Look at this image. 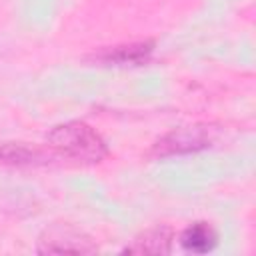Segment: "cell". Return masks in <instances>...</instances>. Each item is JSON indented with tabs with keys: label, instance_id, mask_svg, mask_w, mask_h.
<instances>
[{
	"label": "cell",
	"instance_id": "6da1fadb",
	"mask_svg": "<svg viewBox=\"0 0 256 256\" xmlns=\"http://www.w3.org/2000/svg\"><path fill=\"white\" fill-rule=\"evenodd\" d=\"M48 142L60 156L82 164L102 162L108 154L104 138L92 126L78 120L52 128V132L48 134Z\"/></svg>",
	"mask_w": 256,
	"mask_h": 256
},
{
	"label": "cell",
	"instance_id": "7a4b0ae2",
	"mask_svg": "<svg viewBox=\"0 0 256 256\" xmlns=\"http://www.w3.org/2000/svg\"><path fill=\"white\" fill-rule=\"evenodd\" d=\"M218 138V128L212 124H190L180 126L164 136H160L154 146L152 154L158 158H170V156H182L200 152L204 148H210Z\"/></svg>",
	"mask_w": 256,
	"mask_h": 256
},
{
	"label": "cell",
	"instance_id": "3957f363",
	"mask_svg": "<svg viewBox=\"0 0 256 256\" xmlns=\"http://www.w3.org/2000/svg\"><path fill=\"white\" fill-rule=\"evenodd\" d=\"M36 250L40 254H92L98 250L94 240L70 224H56L42 232Z\"/></svg>",
	"mask_w": 256,
	"mask_h": 256
},
{
	"label": "cell",
	"instance_id": "277c9868",
	"mask_svg": "<svg viewBox=\"0 0 256 256\" xmlns=\"http://www.w3.org/2000/svg\"><path fill=\"white\" fill-rule=\"evenodd\" d=\"M152 50H154V42L142 40V42H130V44L102 48V50L94 52L90 58L102 66H138L150 58Z\"/></svg>",
	"mask_w": 256,
	"mask_h": 256
},
{
	"label": "cell",
	"instance_id": "5b68a950",
	"mask_svg": "<svg viewBox=\"0 0 256 256\" xmlns=\"http://www.w3.org/2000/svg\"><path fill=\"white\" fill-rule=\"evenodd\" d=\"M172 242H174V232L170 226L166 224H158L154 228L144 230L142 234H138L126 248V254H150V256H164L170 254L172 250Z\"/></svg>",
	"mask_w": 256,
	"mask_h": 256
},
{
	"label": "cell",
	"instance_id": "8992f818",
	"mask_svg": "<svg viewBox=\"0 0 256 256\" xmlns=\"http://www.w3.org/2000/svg\"><path fill=\"white\" fill-rule=\"evenodd\" d=\"M50 162V154L40 148H32L22 142L0 144V164L6 166H44Z\"/></svg>",
	"mask_w": 256,
	"mask_h": 256
},
{
	"label": "cell",
	"instance_id": "52a82bcc",
	"mask_svg": "<svg viewBox=\"0 0 256 256\" xmlns=\"http://www.w3.org/2000/svg\"><path fill=\"white\" fill-rule=\"evenodd\" d=\"M218 244V234L208 222H194L180 234V246L192 254H206Z\"/></svg>",
	"mask_w": 256,
	"mask_h": 256
}]
</instances>
